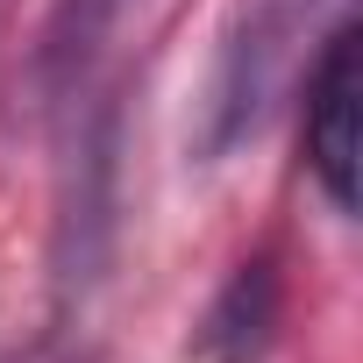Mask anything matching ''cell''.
Masks as SVG:
<instances>
[{"mask_svg": "<svg viewBox=\"0 0 363 363\" xmlns=\"http://www.w3.org/2000/svg\"><path fill=\"white\" fill-rule=\"evenodd\" d=\"M271 320H278V278H271V257H257L214 299V313H207V356L214 363H250L271 342Z\"/></svg>", "mask_w": 363, "mask_h": 363, "instance_id": "277c9868", "label": "cell"}, {"mask_svg": "<svg viewBox=\"0 0 363 363\" xmlns=\"http://www.w3.org/2000/svg\"><path fill=\"white\" fill-rule=\"evenodd\" d=\"M335 22H349V0H235L193 121L200 164H228L242 143H257L278 121V107L299 93Z\"/></svg>", "mask_w": 363, "mask_h": 363, "instance_id": "6da1fadb", "label": "cell"}, {"mask_svg": "<svg viewBox=\"0 0 363 363\" xmlns=\"http://www.w3.org/2000/svg\"><path fill=\"white\" fill-rule=\"evenodd\" d=\"M135 8L143 0H57V15L43 29V57H36V79H43L50 107H65L72 121L107 114V100H100L107 50H114V36L128 29Z\"/></svg>", "mask_w": 363, "mask_h": 363, "instance_id": "3957f363", "label": "cell"}, {"mask_svg": "<svg viewBox=\"0 0 363 363\" xmlns=\"http://www.w3.org/2000/svg\"><path fill=\"white\" fill-rule=\"evenodd\" d=\"M299 107H306V171H313L320 200L349 221L356 214V150H363V128H356V15L328 29L320 57L299 79Z\"/></svg>", "mask_w": 363, "mask_h": 363, "instance_id": "7a4b0ae2", "label": "cell"}, {"mask_svg": "<svg viewBox=\"0 0 363 363\" xmlns=\"http://www.w3.org/2000/svg\"><path fill=\"white\" fill-rule=\"evenodd\" d=\"M0 8H8V0H0Z\"/></svg>", "mask_w": 363, "mask_h": 363, "instance_id": "5b68a950", "label": "cell"}]
</instances>
